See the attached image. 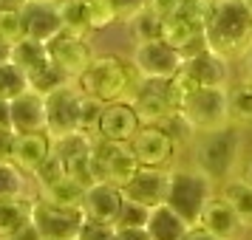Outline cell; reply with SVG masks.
<instances>
[{
  "label": "cell",
  "mask_w": 252,
  "mask_h": 240,
  "mask_svg": "<svg viewBox=\"0 0 252 240\" xmlns=\"http://www.w3.org/2000/svg\"><path fill=\"white\" fill-rule=\"evenodd\" d=\"M125 204L122 187L116 184H105V181H94L85 189V201H82V215L94 217V220H105V223H116L119 212Z\"/></svg>",
  "instance_id": "ac0fdd59"
},
{
  "label": "cell",
  "mask_w": 252,
  "mask_h": 240,
  "mask_svg": "<svg viewBox=\"0 0 252 240\" xmlns=\"http://www.w3.org/2000/svg\"><path fill=\"white\" fill-rule=\"evenodd\" d=\"M3 127H12V110H9V102L0 99V130Z\"/></svg>",
  "instance_id": "ee69618b"
},
{
  "label": "cell",
  "mask_w": 252,
  "mask_h": 240,
  "mask_svg": "<svg viewBox=\"0 0 252 240\" xmlns=\"http://www.w3.org/2000/svg\"><path fill=\"white\" fill-rule=\"evenodd\" d=\"M179 116H182L187 127L193 133H207V130H218V127L229 125L227 122V88H204L198 85L193 91H187L179 105Z\"/></svg>",
  "instance_id": "5b68a950"
},
{
  "label": "cell",
  "mask_w": 252,
  "mask_h": 240,
  "mask_svg": "<svg viewBox=\"0 0 252 240\" xmlns=\"http://www.w3.org/2000/svg\"><path fill=\"white\" fill-rule=\"evenodd\" d=\"M130 65L142 80H173L184 65V57L164 40H145L133 46Z\"/></svg>",
  "instance_id": "30bf717a"
},
{
  "label": "cell",
  "mask_w": 252,
  "mask_h": 240,
  "mask_svg": "<svg viewBox=\"0 0 252 240\" xmlns=\"http://www.w3.org/2000/svg\"><path fill=\"white\" fill-rule=\"evenodd\" d=\"M198 226L210 229L213 235H218V238H224V240H232L241 232V226H244V223L238 220L235 209H232V206H229L221 195H213V198L207 201V206L201 209Z\"/></svg>",
  "instance_id": "44dd1931"
},
{
  "label": "cell",
  "mask_w": 252,
  "mask_h": 240,
  "mask_svg": "<svg viewBox=\"0 0 252 240\" xmlns=\"http://www.w3.org/2000/svg\"><path fill=\"white\" fill-rule=\"evenodd\" d=\"M139 122L133 105L122 99V102H108L102 107V116H99V125H96V136L108 138V141H122V144H130L133 136L139 133Z\"/></svg>",
  "instance_id": "2e32d148"
},
{
  "label": "cell",
  "mask_w": 252,
  "mask_h": 240,
  "mask_svg": "<svg viewBox=\"0 0 252 240\" xmlns=\"http://www.w3.org/2000/svg\"><path fill=\"white\" fill-rule=\"evenodd\" d=\"M32 223V201L29 198H0V240H14Z\"/></svg>",
  "instance_id": "603a6c76"
},
{
  "label": "cell",
  "mask_w": 252,
  "mask_h": 240,
  "mask_svg": "<svg viewBox=\"0 0 252 240\" xmlns=\"http://www.w3.org/2000/svg\"><path fill=\"white\" fill-rule=\"evenodd\" d=\"M114 240H150V235L148 229H139V226H116Z\"/></svg>",
  "instance_id": "f35d334b"
},
{
  "label": "cell",
  "mask_w": 252,
  "mask_h": 240,
  "mask_svg": "<svg viewBox=\"0 0 252 240\" xmlns=\"http://www.w3.org/2000/svg\"><path fill=\"white\" fill-rule=\"evenodd\" d=\"M82 88L77 80H68L57 91L46 96V130L51 138L68 136L80 130V107H82Z\"/></svg>",
  "instance_id": "9c48e42d"
},
{
  "label": "cell",
  "mask_w": 252,
  "mask_h": 240,
  "mask_svg": "<svg viewBox=\"0 0 252 240\" xmlns=\"http://www.w3.org/2000/svg\"><path fill=\"white\" fill-rule=\"evenodd\" d=\"M82 220H85L82 209L54 204L48 198L32 201V226L43 240H77Z\"/></svg>",
  "instance_id": "ba28073f"
},
{
  "label": "cell",
  "mask_w": 252,
  "mask_h": 240,
  "mask_svg": "<svg viewBox=\"0 0 252 240\" xmlns=\"http://www.w3.org/2000/svg\"><path fill=\"white\" fill-rule=\"evenodd\" d=\"M88 20H91V31H99V28L114 26L122 17L116 12L114 0H88Z\"/></svg>",
  "instance_id": "d6a6232c"
},
{
  "label": "cell",
  "mask_w": 252,
  "mask_h": 240,
  "mask_svg": "<svg viewBox=\"0 0 252 240\" xmlns=\"http://www.w3.org/2000/svg\"><path fill=\"white\" fill-rule=\"evenodd\" d=\"M167 181H170V172L164 167H139L133 178L122 187V195L136 204L159 206L167 198Z\"/></svg>",
  "instance_id": "e0dca14e"
},
{
  "label": "cell",
  "mask_w": 252,
  "mask_h": 240,
  "mask_svg": "<svg viewBox=\"0 0 252 240\" xmlns=\"http://www.w3.org/2000/svg\"><path fill=\"white\" fill-rule=\"evenodd\" d=\"M23 91H29V77L20 65H14L12 59L0 65V99L12 102L17 99Z\"/></svg>",
  "instance_id": "f546056e"
},
{
  "label": "cell",
  "mask_w": 252,
  "mask_h": 240,
  "mask_svg": "<svg viewBox=\"0 0 252 240\" xmlns=\"http://www.w3.org/2000/svg\"><path fill=\"white\" fill-rule=\"evenodd\" d=\"M60 175H65V172H63V164H60V159L51 153V156L43 161V167L34 172V181H37V187H40V189H46L48 184H54Z\"/></svg>",
  "instance_id": "8d00e7d4"
},
{
  "label": "cell",
  "mask_w": 252,
  "mask_h": 240,
  "mask_svg": "<svg viewBox=\"0 0 252 240\" xmlns=\"http://www.w3.org/2000/svg\"><path fill=\"white\" fill-rule=\"evenodd\" d=\"M14 144H17V133H14L12 127H3L0 130V161H12Z\"/></svg>",
  "instance_id": "74e56055"
},
{
  "label": "cell",
  "mask_w": 252,
  "mask_h": 240,
  "mask_svg": "<svg viewBox=\"0 0 252 240\" xmlns=\"http://www.w3.org/2000/svg\"><path fill=\"white\" fill-rule=\"evenodd\" d=\"M102 107L105 105L94 96H82V107H80V130L82 133H91L96 136V125H99V116H102Z\"/></svg>",
  "instance_id": "e575fe53"
},
{
  "label": "cell",
  "mask_w": 252,
  "mask_h": 240,
  "mask_svg": "<svg viewBox=\"0 0 252 240\" xmlns=\"http://www.w3.org/2000/svg\"><path fill=\"white\" fill-rule=\"evenodd\" d=\"M139 167H167L176 156V136L164 125H142L130 141Z\"/></svg>",
  "instance_id": "4fadbf2b"
},
{
  "label": "cell",
  "mask_w": 252,
  "mask_h": 240,
  "mask_svg": "<svg viewBox=\"0 0 252 240\" xmlns=\"http://www.w3.org/2000/svg\"><path fill=\"white\" fill-rule=\"evenodd\" d=\"M182 240H224V238H218V235H213L210 229L204 226H198V223H193V226L184 232V238Z\"/></svg>",
  "instance_id": "b9f144b4"
},
{
  "label": "cell",
  "mask_w": 252,
  "mask_h": 240,
  "mask_svg": "<svg viewBox=\"0 0 252 240\" xmlns=\"http://www.w3.org/2000/svg\"><path fill=\"white\" fill-rule=\"evenodd\" d=\"M125 23H127V28H130V37H133L136 43H145V40H161V17L150 9L148 3H145L139 12L130 14Z\"/></svg>",
  "instance_id": "f1b7e54d"
},
{
  "label": "cell",
  "mask_w": 252,
  "mask_h": 240,
  "mask_svg": "<svg viewBox=\"0 0 252 240\" xmlns=\"http://www.w3.org/2000/svg\"><path fill=\"white\" fill-rule=\"evenodd\" d=\"M9 57H12V46L0 43V65H3V62H9Z\"/></svg>",
  "instance_id": "bcb514c9"
},
{
  "label": "cell",
  "mask_w": 252,
  "mask_h": 240,
  "mask_svg": "<svg viewBox=\"0 0 252 240\" xmlns=\"http://www.w3.org/2000/svg\"><path fill=\"white\" fill-rule=\"evenodd\" d=\"M91 147H94V136L91 133H68V136L54 138V156L63 164V172L77 178L80 184L91 187L94 175H91Z\"/></svg>",
  "instance_id": "7c38bea8"
},
{
  "label": "cell",
  "mask_w": 252,
  "mask_h": 240,
  "mask_svg": "<svg viewBox=\"0 0 252 240\" xmlns=\"http://www.w3.org/2000/svg\"><path fill=\"white\" fill-rule=\"evenodd\" d=\"M51 153H54V138L48 136V130L17 133V144H14L12 161L26 172V175H34Z\"/></svg>",
  "instance_id": "d6986e66"
},
{
  "label": "cell",
  "mask_w": 252,
  "mask_h": 240,
  "mask_svg": "<svg viewBox=\"0 0 252 240\" xmlns=\"http://www.w3.org/2000/svg\"><path fill=\"white\" fill-rule=\"evenodd\" d=\"M12 110V130L14 133H34L46 130V96L37 91H23L17 99L9 102Z\"/></svg>",
  "instance_id": "ffe728a7"
},
{
  "label": "cell",
  "mask_w": 252,
  "mask_h": 240,
  "mask_svg": "<svg viewBox=\"0 0 252 240\" xmlns=\"http://www.w3.org/2000/svg\"><path fill=\"white\" fill-rule=\"evenodd\" d=\"M127 102L133 105L142 125H164L170 116L179 113V96L173 91L170 80H142L139 77Z\"/></svg>",
  "instance_id": "8992f818"
},
{
  "label": "cell",
  "mask_w": 252,
  "mask_h": 240,
  "mask_svg": "<svg viewBox=\"0 0 252 240\" xmlns=\"http://www.w3.org/2000/svg\"><path fill=\"white\" fill-rule=\"evenodd\" d=\"M204 40L207 48L227 57L229 62L241 59V54L252 46V14L247 12L244 0H213Z\"/></svg>",
  "instance_id": "6da1fadb"
},
{
  "label": "cell",
  "mask_w": 252,
  "mask_h": 240,
  "mask_svg": "<svg viewBox=\"0 0 252 240\" xmlns=\"http://www.w3.org/2000/svg\"><path fill=\"white\" fill-rule=\"evenodd\" d=\"M182 74L193 85L204 88H227L229 85V59L216 54L213 48H201L198 54L184 59Z\"/></svg>",
  "instance_id": "9a60e30c"
},
{
  "label": "cell",
  "mask_w": 252,
  "mask_h": 240,
  "mask_svg": "<svg viewBox=\"0 0 252 240\" xmlns=\"http://www.w3.org/2000/svg\"><path fill=\"white\" fill-rule=\"evenodd\" d=\"M179 3H182V0H148V6L159 14V17H170V14H176Z\"/></svg>",
  "instance_id": "ab89813d"
},
{
  "label": "cell",
  "mask_w": 252,
  "mask_h": 240,
  "mask_svg": "<svg viewBox=\"0 0 252 240\" xmlns=\"http://www.w3.org/2000/svg\"><path fill=\"white\" fill-rule=\"evenodd\" d=\"M150 209H153V206L136 204V201H127V198H125L116 226H139V229H145V226H148V217H150Z\"/></svg>",
  "instance_id": "836d02e7"
},
{
  "label": "cell",
  "mask_w": 252,
  "mask_h": 240,
  "mask_svg": "<svg viewBox=\"0 0 252 240\" xmlns=\"http://www.w3.org/2000/svg\"><path fill=\"white\" fill-rule=\"evenodd\" d=\"M85 184H80L77 178L71 175H60L54 184H48L43 189V198L54 201V204H63V206H71V209H82V201H85Z\"/></svg>",
  "instance_id": "484cf974"
},
{
  "label": "cell",
  "mask_w": 252,
  "mask_h": 240,
  "mask_svg": "<svg viewBox=\"0 0 252 240\" xmlns=\"http://www.w3.org/2000/svg\"><path fill=\"white\" fill-rule=\"evenodd\" d=\"M46 51H48V59H51L68 80H80L82 74H85V68L91 65V59L96 57L91 43H88V37L65 31V28H63L54 40H48Z\"/></svg>",
  "instance_id": "8fae6325"
},
{
  "label": "cell",
  "mask_w": 252,
  "mask_h": 240,
  "mask_svg": "<svg viewBox=\"0 0 252 240\" xmlns=\"http://www.w3.org/2000/svg\"><path fill=\"white\" fill-rule=\"evenodd\" d=\"M227 122L235 127H252V85L247 80L227 85Z\"/></svg>",
  "instance_id": "cb8c5ba5"
},
{
  "label": "cell",
  "mask_w": 252,
  "mask_h": 240,
  "mask_svg": "<svg viewBox=\"0 0 252 240\" xmlns=\"http://www.w3.org/2000/svg\"><path fill=\"white\" fill-rule=\"evenodd\" d=\"M20 40H26L20 6H0V43L14 46V43H20Z\"/></svg>",
  "instance_id": "4dcf8cb0"
},
{
  "label": "cell",
  "mask_w": 252,
  "mask_h": 240,
  "mask_svg": "<svg viewBox=\"0 0 252 240\" xmlns=\"http://www.w3.org/2000/svg\"><path fill=\"white\" fill-rule=\"evenodd\" d=\"M210 198H213V181H210L198 167H184V170H173L170 172L164 204L173 206L190 226L198 223L201 209L207 206Z\"/></svg>",
  "instance_id": "277c9868"
},
{
  "label": "cell",
  "mask_w": 252,
  "mask_h": 240,
  "mask_svg": "<svg viewBox=\"0 0 252 240\" xmlns=\"http://www.w3.org/2000/svg\"><path fill=\"white\" fill-rule=\"evenodd\" d=\"M26 189V172L14 161H0V198H20Z\"/></svg>",
  "instance_id": "1f68e13d"
},
{
  "label": "cell",
  "mask_w": 252,
  "mask_h": 240,
  "mask_svg": "<svg viewBox=\"0 0 252 240\" xmlns=\"http://www.w3.org/2000/svg\"><path fill=\"white\" fill-rule=\"evenodd\" d=\"M136 170H139V161H136V156H133L130 144L108 141V138L94 136V147H91V175H94V181L125 187V184L133 178Z\"/></svg>",
  "instance_id": "52a82bcc"
},
{
  "label": "cell",
  "mask_w": 252,
  "mask_h": 240,
  "mask_svg": "<svg viewBox=\"0 0 252 240\" xmlns=\"http://www.w3.org/2000/svg\"><path fill=\"white\" fill-rule=\"evenodd\" d=\"M77 82H80L82 93L108 105L127 99L133 85L139 82V74L133 71V65L127 59L116 57V54H96Z\"/></svg>",
  "instance_id": "3957f363"
},
{
  "label": "cell",
  "mask_w": 252,
  "mask_h": 240,
  "mask_svg": "<svg viewBox=\"0 0 252 240\" xmlns=\"http://www.w3.org/2000/svg\"><path fill=\"white\" fill-rule=\"evenodd\" d=\"M17 3H20V0H17Z\"/></svg>",
  "instance_id": "c3c4849f"
},
{
  "label": "cell",
  "mask_w": 252,
  "mask_h": 240,
  "mask_svg": "<svg viewBox=\"0 0 252 240\" xmlns=\"http://www.w3.org/2000/svg\"><path fill=\"white\" fill-rule=\"evenodd\" d=\"M241 74H244V80L252 85V46L241 54Z\"/></svg>",
  "instance_id": "7bdbcfd3"
},
{
  "label": "cell",
  "mask_w": 252,
  "mask_h": 240,
  "mask_svg": "<svg viewBox=\"0 0 252 240\" xmlns=\"http://www.w3.org/2000/svg\"><path fill=\"white\" fill-rule=\"evenodd\" d=\"M145 3H148V0H114V6H116V12H119L122 20H127L133 12H139Z\"/></svg>",
  "instance_id": "60d3db41"
},
{
  "label": "cell",
  "mask_w": 252,
  "mask_h": 240,
  "mask_svg": "<svg viewBox=\"0 0 252 240\" xmlns=\"http://www.w3.org/2000/svg\"><path fill=\"white\" fill-rule=\"evenodd\" d=\"M238 178H241V181H247V184L252 187V159H250V161H247V164H244V167L238 170Z\"/></svg>",
  "instance_id": "f6af8a7d"
},
{
  "label": "cell",
  "mask_w": 252,
  "mask_h": 240,
  "mask_svg": "<svg viewBox=\"0 0 252 240\" xmlns=\"http://www.w3.org/2000/svg\"><path fill=\"white\" fill-rule=\"evenodd\" d=\"M57 12L63 17V28L74 34H91V20H88V0H54Z\"/></svg>",
  "instance_id": "4316f807"
},
{
  "label": "cell",
  "mask_w": 252,
  "mask_h": 240,
  "mask_svg": "<svg viewBox=\"0 0 252 240\" xmlns=\"http://www.w3.org/2000/svg\"><path fill=\"white\" fill-rule=\"evenodd\" d=\"M241 150H244V130L235 125H224L218 130L198 133V141L193 147V164L210 181H227L238 167Z\"/></svg>",
  "instance_id": "7a4b0ae2"
},
{
  "label": "cell",
  "mask_w": 252,
  "mask_h": 240,
  "mask_svg": "<svg viewBox=\"0 0 252 240\" xmlns=\"http://www.w3.org/2000/svg\"><path fill=\"white\" fill-rule=\"evenodd\" d=\"M145 229H148L150 240H182L184 232L190 229V223L173 206L159 204L150 209V217H148V226Z\"/></svg>",
  "instance_id": "7402d4cb"
},
{
  "label": "cell",
  "mask_w": 252,
  "mask_h": 240,
  "mask_svg": "<svg viewBox=\"0 0 252 240\" xmlns=\"http://www.w3.org/2000/svg\"><path fill=\"white\" fill-rule=\"evenodd\" d=\"M14 65H20L26 71V77L29 74H34L37 68H43L48 62V51L43 43H37V40H20V43H14L12 46V57H9Z\"/></svg>",
  "instance_id": "83f0119b"
},
{
  "label": "cell",
  "mask_w": 252,
  "mask_h": 240,
  "mask_svg": "<svg viewBox=\"0 0 252 240\" xmlns=\"http://www.w3.org/2000/svg\"><path fill=\"white\" fill-rule=\"evenodd\" d=\"M114 238H116V223H105V220H94V217H85L80 232H77V240H114Z\"/></svg>",
  "instance_id": "d590c367"
},
{
  "label": "cell",
  "mask_w": 252,
  "mask_h": 240,
  "mask_svg": "<svg viewBox=\"0 0 252 240\" xmlns=\"http://www.w3.org/2000/svg\"><path fill=\"white\" fill-rule=\"evenodd\" d=\"M244 6H247V12L252 14V0H244Z\"/></svg>",
  "instance_id": "7dc6e473"
},
{
  "label": "cell",
  "mask_w": 252,
  "mask_h": 240,
  "mask_svg": "<svg viewBox=\"0 0 252 240\" xmlns=\"http://www.w3.org/2000/svg\"><path fill=\"white\" fill-rule=\"evenodd\" d=\"M17 6L23 14V28L29 40H37L46 46L48 40H54L63 31V17L54 0H20Z\"/></svg>",
  "instance_id": "5bb4252c"
},
{
  "label": "cell",
  "mask_w": 252,
  "mask_h": 240,
  "mask_svg": "<svg viewBox=\"0 0 252 240\" xmlns=\"http://www.w3.org/2000/svg\"><path fill=\"white\" fill-rule=\"evenodd\" d=\"M221 198L227 201L235 215L244 226H252V187L247 181H241L238 175H232L224 181V189H221Z\"/></svg>",
  "instance_id": "d4e9b609"
}]
</instances>
